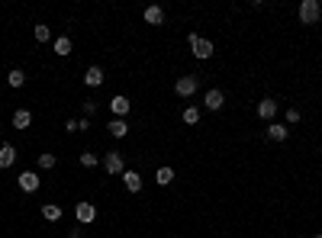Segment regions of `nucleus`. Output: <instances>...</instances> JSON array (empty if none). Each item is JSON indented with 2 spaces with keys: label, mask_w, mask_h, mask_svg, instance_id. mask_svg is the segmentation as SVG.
I'll return each instance as SVG.
<instances>
[{
  "label": "nucleus",
  "mask_w": 322,
  "mask_h": 238,
  "mask_svg": "<svg viewBox=\"0 0 322 238\" xmlns=\"http://www.w3.org/2000/svg\"><path fill=\"white\" fill-rule=\"evenodd\" d=\"M319 16H322L319 0H303V4H300V23L303 26H316Z\"/></svg>",
  "instance_id": "nucleus-1"
},
{
  "label": "nucleus",
  "mask_w": 322,
  "mask_h": 238,
  "mask_svg": "<svg viewBox=\"0 0 322 238\" xmlns=\"http://www.w3.org/2000/svg\"><path fill=\"white\" fill-rule=\"evenodd\" d=\"M187 42H190V49H194L197 58H213V42H210V39H203V36H197V32H190Z\"/></svg>",
  "instance_id": "nucleus-2"
},
{
  "label": "nucleus",
  "mask_w": 322,
  "mask_h": 238,
  "mask_svg": "<svg viewBox=\"0 0 322 238\" xmlns=\"http://www.w3.org/2000/svg\"><path fill=\"white\" fill-rule=\"evenodd\" d=\"M103 171L110 174V177H116V174H126V164H123V155L119 152H110V155H103Z\"/></svg>",
  "instance_id": "nucleus-3"
},
{
  "label": "nucleus",
  "mask_w": 322,
  "mask_h": 238,
  "mask_svg": "<svg viewBox=\"0 0 322 238\" xmlns=\"http://www.w3.org/2000/svg\"><path fill=\"white\" fill-rule=\"evenodd\" d=\"M197 87H200V77L197 74H187V77H177V84H174V90H177V97H194L197 93Z\"/></svg>",
  "instance_id": "nucleus-4"
},
{
  "label": "nucleus",
  "mask_w": 322,
  "mask_h": 238,
  "mask_svg": "<svg viewBox=\"0 0 322 238\" xmlns=\"http://www.w3.org/2000/svg\"><path fill=\"white\" fill-rule=\"evenodd\" d=\"M74 216H77V225H90L94 219H97V206H94V203H77Z\"/></svg>",
  "instance_id": "nucleus-5"
},
{
  "label": "nucleus",
  "mask_w": 322,
  "mask_h": 238,
  "mask_svg": "<svg viewBox=\"0 0 322 238\" xmlns=\"http://www.w3.org/2000/svg\"><path fill=\"white\" fill-rule=\"evenodd\" d=\"M203 107H206V110H213V113H216V110H222V107H225V93L219 90V87L206 90V97H203Z\"/></svg>",
  "instance_id": "nucleus-6"
},
{
  "label": "nucleus",
  "mask_w": 322,
  "mask_h": 238,
  "mask_svg": "<svg viewBox=\"0 0 322 238\" xmlns=\"http://www.w3.org/2000/svg\"><path fill=\"white\" fill-rule=\"evenodd\" d=\"M16 180H20V190H26V193H36V190H39V183H42V180H39V174H32V171H23Z\"/></svg>",
  "instance_id": "nucleus-7"
},
{
  "label": "nucleus",
  "mask_w": 322,
  "mask_h": 238,
  "mask_svg": "<svg viewBox=\"0 0 322 238\" xmlns=\"http://www.w3.org/2000/svg\"><path fill=\"white\" fill-rule=\"evenodd\" d=\"M258 116H261V119H267V122L277 116V103L271 100V97H264V100L258 103Z\"/></svg>",
  "instance_id": "nucleus-8"
},
{
  "label": "nucleus",
  "mask_w": 322,
  "mask_h": 238,
  "mask_svg": "<svg viewBox=\"0 0 322 238\" xmlns=\"http://www.w3.org/2000/svg\"><path fill=\"white\" fill-rule=\"evenodd\" d=\"M287 135H290V129H287L284 122H271V126H267V138H271V142H287Z\"/></svg>",
  "instance_id": "nucleus-9"
},
{
  "label": "nucleus",
  "mask_w": 322,
  "mask_h": 238,
  "mask_svg": "<svg viewBox=\"0 0 322 238\" xmlns=\"http://www.w3.org/2000/svg\"><path fill=\"white\" fill-rule=\"evenodd\" d=\"M110 110H113V113H116V116H126V113H129V110H132V103H129V100H126V97H123V93H119V97H113V100H110Z\"/></svg>",
  "instance_id": "nucleus-10"
},
{
  "label": "nucleus",
  "mask_w": 322,
  "mask_h": 238,
  "mask_svg": "<svg viewBox=\"0 0 322 238\" xmlns=\"http://www.w3.org/2000/svg\"><path fill=\"white\" fill-rule=\"evenodd\" d=\"M123 183H126L129 193H139V190H142V177H139V171H126V174H123Z\"/></svg>",
  "instance_id": "nucleus-11"
},
{
  "label": "nucleus",
  "mask_w": 322,
  "mask_h": 238,
  "mask_svg": "<svg viewBox=\"0 0 322 238\" xmlns=\"http://www.w3.org/2000/svg\"><path fill=\"white\" fill-rule=\"evenodd\" d=\"M13 161H16V148L13 145H0V167H13Z\"/></svg>",
  "instance_id": "nucleus-12"
},
{
  "label": "nucleus",
  "mask_w": 322,
  "mask_h": 238,
  "mask_svg": "<svg viewBox=\"0 0 322 238\" xmlns=\"http://www.w3.org/2000/svg\"><path fill=\"white\" fill-rule=\"evenodd\" d=\"M84 84H87V87H100V84H103V68H97V65H94V68H87Z\"/></svg>",
  "instance_id": "nucleus-13"
},
{
  "label": "nucleus",
  "mask_w": 322,
  "mask_h": 238,
  "mask_svg": "<svg viewBox=\"0 0 322 238\" xmlns=\"http://www.w3.org/2000/svg\"><path fill=\"white\" fill-rule=\"evenodd\" d=\"M32 126V113L29 110H16L13 113V129H29Z\"/></svg>",
  "instance_id": "nucleus-14"
},
{
  "label": "nucleus",
  "mask_w": 322,
  "mask_h": 238,
  "mask_svg": "<svg viewBox=\"0 0 322 238\" xmlns=\"http://www.w3.org/2000/svg\"><path fill=\"white\" fill-rule=\"evenodd\" d=\"M145 23H149V26H161L164 23V10H161V7H149V10H145Z\"/></svg>",
  "instance_id": "nucleus-15"
},
{
  "label": "nucleus",
  "mask_w": 322,
  "mask_h": 238,
  "mask_svg": "<svg viewBox=\"0 0 322 238\" xmlns=\"http://www.w3.org/2000/svg\"><path fill=\"white\" fill-rule=\"evenodd\" d=\"M171 180H174V167H158V171H155V183H158V187H168Z\"/></svg>",
  "instance_id": "nucleus-16"
},
{
  "label": "nucleus",
  "mask_w": 322,
  "mask_h": 238,
  "mask_svg": "<svg viewBox=\"0 0 322 238\" xmlns=\"http://www.w3.org/2000/svg\"><path fill=\"white\" fill-rule=\"evenodd\" d=\"M42 219H49V222H58V219H62V206H55V203H45V206H42Z\"/></svg>",
  "instance_id": "nucleus-17"
},
{
  "label": "nucleus",
  "mask_w": 322,
  "mask_h": 238,
  "mask_svg": "<svg viewBox=\"0 0 322 238\" xmlns=\"http://www.w3.org/2000/svg\"><path fill=\"white\" fill-rule=\"evenodd\" d=\"M126 132H129V126L123 119H110V135L113 138H126Z\"/></svg>",
  "instance_id": "nucleus-18"
},
{
  "label": "nucleus",
  "mask_w": 322,
  "mask_h": 238,
  "mask_svg": "<svg viewBox=\"0 0 322 238\" xmlns=\"http://www.w3.org/2000/svg\"><path fill=\"white\" fill-rule=\"evenodd\" d=\"M55 52H58V55H71V39H68V36H58L55 39Z\"/></svg>",
  "instance_id": "nucleus-19"
},
{
  "label": "nucleus",
  "mask_w": 322,
  "mask_h": 238,
  "mask_svg": "<svg viewBox=\"0 0 322 238\" xmlns=\"http://www.w3.org/2000/svg\"><path fill=\"white\" fill-rule=\"evenodd\" d=\"M7 84H10V87H23L26 84V74L20 71V68H13V71L7 74Z\"/></svg>",
  "instance_id": "nucleus-20"
},
{
  "label": "nucleus",
  "mask_w": 322,
  "mask_h": 238,
  "mask_svg": "<svg viewBox=\"0 0 322 238\" xmlns=\"http://www.w3.org/2000/svg\"><path fill=\"white\" fill-rule=\"evenodd\" d=\"M180 119H184L187 126H197V122H200V110L197 107H187L184 113H180Z\"/></svg>",
  "instance_id": "nucleus-21"
},
{
  "label": "nucleus",
  "mask_w": 322,
  "mask_h": 238,
  "mask_svg": "<svg viewBox=\"0 0 322 238\" xmlns=\"http://www.w3.org/2000/svg\"><path fill=\"white\" fill-rule=\"evenodd\" d=\"M32 36H36V42H49V39H52V32H49V26H45V23H39L36 29H32Z\"/></svg>",
  "instance_id": "nucleus-22"
},
{
  "label": "nucleus",
  "mask_w": 322,
  "mask_h": 238,
  "mask_svg": "<svg viewBox=\"0 0 322 238\" xmlns=\"http://www.w3.org/2000/svg\"><path fill=\"white\" fill-rule=\"evenodd\" d=\"M55 164H58V158H55V155H49V152H45V155H39V167H42V171H52Z\"/></svg>",
  "instance_id": "nucleus-23"
},
{
  "label": "nucleus",
  "mask_w": 322,
  "mask_h": 238,
  "mask_svg": "<svg viewBox=\"0 0 322 238\" xmlns=\"http://www.w3.org/2000/svg\"><path fill=\"white\" fill-rule=\"evenodd\" d=\"M81 164H84V167H97V164H100V158H97V155H90V152H84V155H81Z\"/></svg>",
  "instance_id": "nucleus-24"
},
{
  "label": "nucleus",
  "mask_w": 322,
  "mask_h": 238,
  "mask_svg": "<svg viewBox=\"0 0 322 238\" xmlns=\"http://www.w3.org/2000/svg\"><path fill=\"white\" fill-rule=\"evenodd\" d=\"M297 122H300V110H287V129L297 126Z\"/></svg>",
  "instance_id": "nucleus-25"
},
{
  "label": "nucleus",
  "mask_w": 322,
  "mask_h": 238,
  "mask_svg": "<svg viewBox=\"0 0 322 238\" xmlns=\"http://www.w3.org/2000/svg\"><path fill=\"white\" fill-rule=\"evenodd\" d=\"M94 110H97V103H94V100H84V116H90Z\"/></svg>",
  "instance_id": "nucleus-26"
},
{
  "label": "nucleus",
  "mask_w": 322,
  "mask_h": 238,
  "mask_svg": "<svg viewBox=\"0 0 322 238\" xmlns=\"http://www.w3.org/2000/svg\"><path fill=\"white\" fill-rule=\"evenodd\" d=\"M65 129H68V132H81V126H77V119H68V122H65Z\"/></svg>",
  "instance_id": "nucleus-27"
},
{
  "label": "nucleus",
  "mask_w": 322,
  "mask_h": 238,
  "mask_svg": "<svg viewBox=\"0 0 322 238\" xmlns=\"http://www.w3.org/2000/svg\"><path fill=\"white\" fill-rule=\"evenodd\" d=\"M68 238H84V225H74V228H71V235H68Z\"/></svg>",
  "instance_id": "nucleus-28"
},
{
  "label": "nucleus",
  "mask_w": 322,
  "mask_h": 238,
  "mask_svg": "<svg viewBox=\"0 0 322 238\" xmlns=\"http://www.w3.org/2000/svg\"><path fill=\"white\" fill-rule=\"evenodd\" d=\"M316 238H322V235H316Z\"/></svg>",
  "instance_id": "nucleus-29"
},
{
  "label": "nucleus",
  "mask_w": 322,
  "mask_h": 238,
  "mask_svg": "<svg viewBox=\"0 0 322 238\" xmlns=\"http://www.w3.org/2000/svg\"><path fill=\"white\" fill-rule=\"evenodd\" d=\"M293 238H297V235H293Z\"/></svg>",
  "instance_id": "nucleus-30"
}]
</instances>
